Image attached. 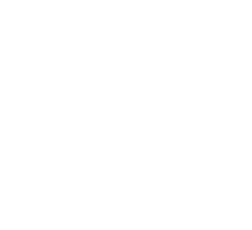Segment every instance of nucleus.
I'll return each instance as SVG.
<instances>
[]
</instances>
